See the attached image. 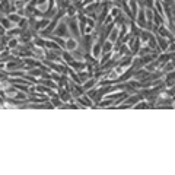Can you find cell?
I'll list each match as a JSON object with an SVG mask.
<instances>
[{"label":"cell","instance_id":"cell-11","mask_svg":"<svg viewBox=\"0 0 175 175\" xmlns=\"http://www.w3.org/2000/svg\"><path fill=\"white\" fill-rule=\"evenodd\" d=\"M66 12H67V16L69 18H73V16H76V7L73 5H69L67 7H66Z\"/></svg>","mask_w":175,"mask_h":175},{"label":"cell","instance_id":"cell-9","mask_svg":"<svg viewBox=\"0 0 175 175\" xmlns=\"http://www.w3.org/2000/svg\"><path fill=\"white\" fill-rule=\"evenodd\" d=\"M28 26H29V22H28V19H26V18H21V21L18 22V28L22 29V31H25V29H28Z\"/></svg>","mask_w":175,"mask_h":175},{"label":"cell","instance_id":"cell-1","mask_svg":"<svg viewBox=\"0 0 175 175\" xmlns=\"http://www.w3.org/2000/svg\"><path fill=\"white\" fill-rule=\"evenodd\" d=\"M53 32H54L55 35H60V37H63V38L69 37V32H67V23H66V22H61L59 26L54 28V31H53Z\"/></svg>","mask_w":175,"mask_h":175},{"label":"cell","instance_id":"cell-10","mask_svg":"<svg viewBox=\"0 0 175 175\" xmlns=\"http://www.w3.org/2000/svg\"><path fill=\"white\" fill-rule=\"evenodd\" d=\"M117 38H118V28L114 26L111 29V32H109V41H111V43H115Z\"/></svg>","mask_w":175,"mask_h":175},{"label":"cell","instance_id":"cell-14","mask_svg":"<svg viewBox=\"0 0 175 175\" xmlns=\"http://www.w3.org/2000/svg\"><path fill=\"white\" fill-rule=\"evenodd\" d=\"M18 45H19V41H18L16 38H10L9 41H7V48H9V50L16 48Z\"/></svg>","mask_w":175,"mask_h":175},{"label":"cell","instance_id":"cell-2","mask_svg":"<svg viewBox=\"0 0 175 175\" xmlns=\"http://www.w3.org/2000/svg\"><path fill=\"white\" fill-rule=\"evenodd\" d=\"M66 21H67V23H69V26H70L71 32L75 34L76 37H80V35H79V28H77V18H76V16L67 18Z\"/></svg>","mask_w":175,"mask_h":175},{"label":"cell","instance_id":"cell-4","mask_svg":"<svg viewBox=\"0 0 175 175\" xmlns=\"http://www.w3.org/2000/svg\"><path fill=\"white\" fill-rule=\"evenodd\" d=\"M76 47H77V41H76V39L70 38V39H67V41H66L64 48L67 50V51H75V50H76Z\"/></svg>","mask_w":175,"mask_h":175},{"label":"cell","instance_id":"cell-5","mask_svg":"<svg viewBox=\"0 0 175 175\" xmlns=\"http://www.w3.org/2000/svg\"><path fill=\"white\" fill-rule=\"evenodd\" d=\"M95 83H98V79H96L95 76H92V77H89V80H88L86 83H83L82 88L85 89V91H88V89H91V88H92Z\"/></svg>","mask_w":175,"mask_h":175},{"label":"cell","instance_id":"cell-8","mask_svg":"<svg viewBox=\"0 0 175 175\" xmlns=\"http://www.w3.org/2000/svg\"><path fill=\"white\" fill-rule=\"evenodd\" d=\"M101 50H102V53H109L111 50H112V43L111 41H104L102 45H101Z\"/></svg>","mask_w":175,"mask_h":175},{"label":"cell","instance_id":"cell-6","mask_svg":"<svg viewBox=\"0 0 175 175\" xmlns=\"http://www.w3.org/2000/svg\"><path fill=\"white\" fill-rule=\"evenodd\" d=\"M101 45H102V44L99 43V41L95 44V45H92V47H93L92 54H93V57H95V59H98L99 55H101V53H102V50H101Z\"/></svg>","mask_w":175,"mask_h":175},{"label":"cell","instance_id":"cell-16","mask_svg":"<svg viewBox=\"0 0 175 175\" xmlns=\"http://www.w3.org/2000/svg\"><path fill=\"white\" fill-rule=\"evenodd\" d=\"M41 69H35V67H31V69H29V70H28V73H29V75H32V76H41Z\"/></svg>","mask_w":175,"mask_h":175},{"label":"cell","instance_id":"cell-7","mask_svg":"<svg viewBox=\"0 0 175 175\" xmlns=\"http://www.w3.org/2000/svg\"><path fill=\"white\" fill-rule=\"evenodd\" d=\"M44 48H48V50H60V47H59V44L55 43V41H47V39H45Z\"/></svg>","mask_w":175,"mask_h":175},{"label":"cell","instance_id":"cell-19","mask_svg":"<svg viewBox=\"0 0 175 175\" xmlns=\"http://www.w3.org/2000/svg\"><path fill=\"white\" fill-rule=\"evenodd\" d=\"M89 98L92 99V101H95L96 99V89H88V93H86Z\"/></svg>","mask_w":175,"mask_h":175},{"label":"cell","instance_id":"cell-3","mask_svg":"<svg viewBox=\"0 0 175 175\" xmlns=\"http://www.w3.org/2000/svg\"><path fill=\"white\" fill-rule=\"evenodd\" d=\"M137 16V25H139V28H142V29H146V16H144V9H140V12L136 15Z\"/></svg>","mask_w":175,"mask_h":175},{"label":"cell","instance_id":"cell-17","mask_svg":"<svg viewBox=\"0 0 175 175\" xmlns=\"http://www.w3.org/2000/svg\"><path fill=\"white\" fill-rule=\"evenodd\" d=\"M21 18H22V16H19L18 13H9L7 19H9L10 22H19V21H21Z\"/></svg>","mask_w":175,"mask_h":175},{"label":"cell","instance_id":"cell-13","mask_svg":"<svg viewBox=\"0 0 175 175\" xmlns=\"http://www.w3.org/2000/svg\"><path fill=\"white\" fill-rule=\"evenodd\" d=\"M128 3H130V6H131V9H130L131 15L136 18V15H137V2L136 0H128Z\"/></svg>","mask_w":175,"mask_h":175},{"label":"cell","instance_id":"cell-12","mask_svg":"<svg viewBox=\"0 0 175 175\" xmlns=\"http://www.w3.org/2000/svg\"><path fill=\"white\" fill-rule=\"evenodd\" d=\"M61 55H63V59H64V61L67 63V64L75 60V57H73V55H71L69 51H63V53H61Z\"/></svg>","mask_w":175,"mask_h":175},{"label":"cell","instance_id":"cell-20","mask_svg":"<svg viewBox=\"0 0 175 175\" xmlns=\"http://www.w3.org/2000/svg\"><path fill=\"white\" fill-rule=\"evenodd\" d=\"M43 3H45V0H37V6L43 5Z\"/></svg>","mask_w":175,"mask_h":175},{"label":"cell","instance_id":"cell-18","mask_svg":"<svg viewBox=\"0 0 175 175\" xmlns=\"http://www.w3.org/2000/svg\"><path fill=\"white\" fill-rule=\"evenodd\" d=\"M111 104H112V99H108V98H107L105 101H99L96 107H109Z\"/></svg>","mask_w":175,"mask_h":175},{"label":"cell","instance_id":"cell-15","mask_svg":"<svg viewBox=\"0 0 175 175\" xmlns=\"http://www.w3.org/2000/svg\"><path fill=\"white\" fill-rule=\"evenodd\" d=\"M51 105H53V107H61V105H63V101L59 98V95L53 96V99H51Z\"/></svg>","mask_w":175,"mask_h":175}]
</instances>
